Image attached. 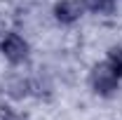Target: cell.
Instances as JSON below:
<instances>
[{
	"instance_id": "cell-1",
	"label": "cell",
	"mask_w": 122,
	"mask_h": 120,
	"mask_svg": "<svg viewBox=\"0 0 122 120\" xmlns=\"http://www.w3.org/2000/svg\"><path fill=\"white\" fill-rule=\"evenodd\" d=\"M89 82H92V87H94V92L96 94H103V97H108V94H113V92L117 90V75L108 66V61L94 66Z\"/></svg>"
},
{
	"instance_id": "cell-2",
	"label": "cell",
	"mask_w": 122,
	"mask_h": 120,
	"mask_svg": "<svg viewBox=\"0 0 122 120\" xmlns=\"http://www.w3.org/2000/svg\"><path fill=\"white\" fill-rule=\"evenodd\" d=\"M0 49H2V54L7 57L10 61H24L26 59V54H28V45L24 43V38H19L16 33H7L5 38H2V43H0Z\"/></svg>"
},
{
	"instance_id": "cell-3",
	"label": "cell",
	"mask_w": 122,
	"mask_h": 120,
	"mask_svg": "<svg viewBox=\"0 0 122 120\" xmlns=\"http://www.w3.org/2000/svg\"><path fill=\"white\" fill-rule=\"evenodd\" d=\"M80 14H82V2H77V0H61L54 7V16L61 24H73L80 19Z\"/></svg>"
},
{
	"instance_id": "cell-4",
	"label": "cell",
	"mask_w": 122,
	"mask_h": 120,
	"mask_svg": "<svg viewBox=\"0 0 122 120\" xmlns=\"http://www.w3.org/2000/svg\"><path fill=\"white\" fill-rule=\"evenodd\" d=\"M85 5L92 12H99V14H106L113 10V0H85Z\"/></svg>"
},
{
	"instance_id": "cell-5",
	"label": "cell",
	"mask_w": 122,
	"mask_h": 120,
	"mask_svg": "<svg viewBox=\"0 0 122 120\" xmlns=\"http://www.w3.org/2000/svg\"><path fill=\"white\" fill-rule=\"evenodd\" d=\"M108 66L115 71L117 78H122V49H110V54H108Z\"/></svg>"
},
{
	"instance_id": "cell-6",
	"label": "cell",
	"mask_w": 122,
	"mask_h": 120,
	"mask_svg": "<svg viewBox=\"0 0 122 120\" xmlns=\"http://www.w3.org/2000/svg\"><path fill=\"white\" fill-rule=\"evenodd\" d=\"M0 120H14V113L7 106H0Z\"/></svg>"
}]
</instances>
